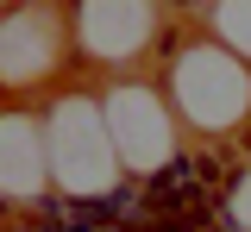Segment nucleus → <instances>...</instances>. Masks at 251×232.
I'll use <instances>...</instances> for the list:
<instances>
[{
	"label": "nucleus",
	"instance_id": "1",
	"mask_svg": "<svg viewBox=\"0 0 251 232\" xmlns=\"http://www.w3.org/2000/svg\"><path fill=\"white\" fill-rule=\"evenodd\" d=\"M151 63L182 132H201V144H226V138L251 132V63L239 50H226L220 38H207L195 19L163 13Z\"/></svg>",
	"mask_w": 251,
	"mask_h": 232
},
{
	"label": "nucleus",
	"instance_id": "2",
	"mask_svg": "<svg viewBox=\"0 0 251 232\" xmlns=\"http://www.w3.org/2000/svg\"><path fill=\"white\" fill-rule=\"evenodd\" d=\"M44 107V144H50V182L57 195L69 201H100L113 195L120 182H132L113 151V132H107V113H100V88L88 82H63Z\"/></svg>",
	"mask_w": 251,
	"mask_h": 232
},
{
	"label": "nucleus",
	"instance_id": "3",
	"mask_svg": "<svg viewBox=\"0 0 251 232\" xmlns=\"http://www.w3.org/2000/svg\"><path fill=\"white\" fill-rule=\"evenodd\" d=\"M75 69V38H69V13L57 0H31V6H6L0 19V100H50Z\"/></svg>",
	"mask_w": 251,
	"mask_h": 232
},
{
	"label": "nucleus",
	"instance_id": "4",
	"mask_svg": "<svg viewBox=\"0 0 251 232\" xmlns=\"http://www.w3.org/2000/svg\"><path fill=\"white\" fill-rule=\"evenodd\" d=\"M100 113H107V132H113V151H120V163L132 182H151L157 169H170L182 157V119H176V107L163 94V82L157 75H138V69H126L113 82H100Z\"/></svg>",
	"mask_w": 251,
	"mask_h": 232
},
{
	"label": "nucleus",
	"instance_id": "5",
	"mask_svg": "<svg viewBox=\"0 0 251 232\" xmlns=\"http://www.w3.org/2000/svg\"><path fill=\"white\" fill-rule=\"evenodd\" d=\"M63 13L75 38V63L113 75L138 69L163 32V0H63Z\"/></svg>",
	"mask_w": 251,
	"mask_h": 232
},
{
	"label": "nucleus",
	"instance_id": "6",
	"mask_svg": "<svg viewBox=\"0 0 251 232\" xmlns=\"http://www.w3.org/2000/svg\"><path fill=\"white\" fill-rule=\"evenodd\" d=\"M57 195L50 182V144H44V107L0 100V207L38 213Z\"/></svg>",
	"mask_w": 251,
	"mask_h": 232
},
{
	"label": "nucleus",
	"instance_id": "7",
	"mask_svg": "<svg viewBox=\"0 0 251 232\" xmlns=\"http://www.w3.org/2000/svg\"><path fill=\"white\" fill-rule=\"evenodd\" d=\"M201 32L251 63V0H201Z\"/></svg>",
	"mask_w": 251,
	"mask_h": 232
},
{
	"label": "nucleus",
	"instance_id": "8",
	"mask_svg": "<svg viewBox=\"0 0 251 232\" xmlns=\"http://www.w3.org/2000/svg\"><path fill=\"white\" fill-rule=\"evenodd\" d=\"M220 220L226 232H251V163H239L220 182Z\"/></svg>",
	"mask_w": 251,
	"mask_h": 232
},
{
	"label": "nucleus",
	"instance_id": "9",
	"mask_svg": "<svg viewBox=\"0 0 251 232\" xmlns=\"http://www.w3.org/2000/svg\"><path fill=\"white\" fill-rule=\"evenodd\" d=\"M6 6H13V0H0V19H6Z\"/></svg>",
	"mask_w": 251,
	"mask_h": 232
},
{
	"label": "nucleus",
	"instance_id": "10",
	"mask_svg": "<svg viewBox=\"0 0 251 232\" xmlns=\"http://www.w3.org/2000/svg\"><path fill=\"white\" fill-rule=\"evenodd\" d=\"M19 6H31V0H19Z\"/></svg>",
	"mask_w": 251,
	"mask_h": 232
},
{
	"label": "nucleus",
	"instance_id": "11",
	"mask_svg": "<svg viewBox=\"0 0 251 232\" xmlns=\"http://www.w3.org/2000/svg\"><path fill=\"white\" fill-rule=\"evenodd\" d=\"M0 232H6V226H0Z\"/></svg>",
	"mask_w": 251,
	"mask_h": 232
}]
</instances>
